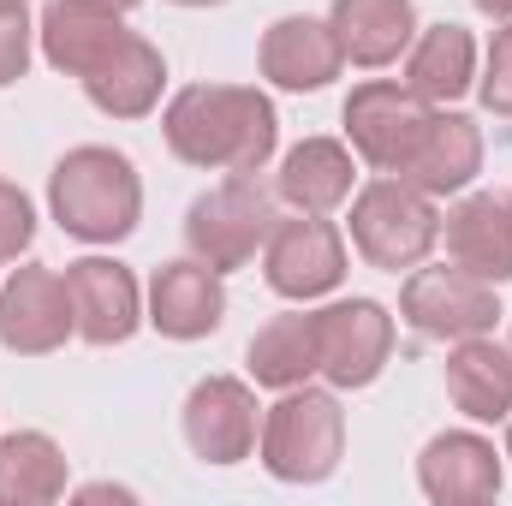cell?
Returning <instances> with one entry per match:
<instances>
[{
  "mask_svg": "<svg viewBox=\"0 0 512 506\" xmlns=\"http://www.w3.org/2000/svg\"><path fill=\"white\" fill-rule=\"evenodd\" d=\"M256 60H262V78L280 84V90H322L346 66V54L334 42V24H322V18H280V24H268Z\"/></svg>",
  "mask_w": 512,
  "mask_h": 506,
  "instance_id": "cell-15",
  "label": "cell"
},
{
  "mask_svg": "<svg viewBox=\"0 0 512 506\" xmlns=\"http://www.w3.org/2000/svg\"><path fill=\"white\" fill-rule=\"evenodd\" d=\"M352 179H358V161L346 143L334 137H304L286 161H280V203H292L298 215H334L346 197H352Z\"/></svg>",
  "mask_w": 512,
  "mask_h": 506,
  "instance_id": "cell-18",
  "label": "cell"
},
{
  "mask_svg": "<svg viewBox=\"0 0 512 506\" xmlns=\"http://www.w3.org/2000/svg\"><path fill=\"white\" fill-rule=\"evenodd\" d=\"M471 78H477V42H471V30L429 24L423 36H411V48H405V84L423 102H453V96L471 90Z\"/></svg>",
  "mask_w": 512,
  "mask_h": 506,
  "instance_id": "cell-21",
  "label": "cell"
},
{
  "mask_svg": "<svg viewBox=\"0 0 512 506\" xmlns=\"http://www.w3.org/2000/svg\"><path fill=\"white\" fill-rule=\"evenodd\" d=\"M256 441H262V465L280 483H322V477H334L340 447H346L340 399L316 393V387H286L280 405L262 417Z\"/></svg>",
  "mask_w": 512,
  "mask_h": 506,
  "instance_id": "cell-4",
  "label": "cell"
},
{
  "mask_svg": "<svg viewBox=\"0 0 512 506\" xmlns=\"http://www.w3.org/2000/svg\"><path fill=\"white\" fill-rule=\"evenodd\" d=\"M322 370V340H316V316H274L251 340V376L262 387H304Z\"/></svg>",
  "mask_w": 512,
  "mask_h": 506,
  "instance_id": "cell-25",
  "label": "cell"
},
{
  "mask_svg": "<svg viewBox=\"0 0 512 506\" xmlns=\"http://www.w3.org/2000/svg\"><path fill=\"white\" fill-rule=\"evenodd\" d=\"M477 6H483L489 18H512V0H477Z\"/></svg>",
  "mask_w": 512,
  "mask_h": 506,
  "instance_id": "cell-29",
  "label": "cell"
},
{
  "mask_svg": "<svg viewBox=\"0 0 512 506\" xmlns=\"http://www.w3.org/2000/svg\"><path fill=\"white\" fill-rule=\"evenodd\" d=\"M66 495V459L42 429L0 435V506H36Z\"/></svg>",
  "mask_w": 512,
  "mask_h": 506,
  "instance_id": "cell-24",
  "label": "cell"
},
{
  "mask_svg": "<svg viewBox=\"0 0 512 506\" xmlns=\"http://www.w3.org/2000/svg\"><path fill=\"white\" fill-rule=\"evenodd\" d=\"M417 483L423 495L441 506L459 501H495L501 489V459L483 435H435L417 459Z\"/></svg>",
  "mask_w": 512,
  "mask_h": 506,
  "instance_id": "cell-17",
  "label": "cell"
},
{
  "mask_svg": "<svg viewBox=\"0 0 512 506\" xmlns=\"http://www.w3.org/2000/svg\"><path fill=\"white\" fill-rule=\"evenodd\" d=\"M48 203H54V221L72 239H84V245H120L137 227V215H143V185H137L126 155H114L102 143H84V149H72L54 167Z\"/></svg>",
  "mask_w": 512,
  "mask_h": 506,
  "instance_id": "cell-2",
  "label": "cell"
},
{
  "mask_svg": "<svg viewBox=\"0 0 512 506\" xmlns=\"http://www.w3.org/2000/svg\"><path fill=\"white\" fill-rule=\"evenodd\" d=\"M483 108L512 120V18L495 30L489 42V72H483Z\"/></svg>",
  "mask_w": 512,
  "mask_h": 506,
  "instance_id": "cell-26",
  "label": "cell"
},
{
  "mask_svg": "<svg viewBox=\"0 0 512 506\" xmlns=\"http://www.w3.org/2000/svg\"><path fill=\"white\" fill-rule=\"evenodd\" d=\"M179 6H215V0H179Z\"/></svg>",
  "mask_w": 512,
  "mask_h": 506,
  "instance_id": "cell-32",
  "label": "cell"
},
{
  "mask_svg": "<svg viewBox=\"0 0 512 506\" xmlns=\"http://www.w3.org/2000/svg\"><path fill=\"white\" fill-rule=\"evenodd\" d=\"M24 66H30V24L18 6V12H0V84H18Z\"/></svg>",
  "mask_w": 512,
  "mask_h": 506,
  "instance_id": "cell-28",
  "label": "cell"
},
{
  "mask_svg": "<svg viewBox=\"0 0 512 506\" xmlns=\"http://www.w3.org/2000/svg\"><path fill=\"white\" fill-rule=\"evenodd\" d=\"M328 24H334V42L352 66H387L417 36L411 0H334Z\"/></svg>",
  "mask_w": 512,
  "mask_h": 506,
  "instance_id": "cell-19",
  "label": "cell"
},
{
  "mask_svg": "<svg viewBox=\"0 0 512 506\" xmlns=\"http://www.w3.org/2000/svg\"><path fill=\"white\" fill-rule=\"evenodd\" d=\"M66 334H78L72 298H66V274L36 268V262L18 268L0 286V346L24 352V358H42V352L66 346Z\"/></svg>",
  "mask_w": 512,
  "mask_h": 506,
  "instance_id": "cell-9",
  "label": "cell"
},
{
  "mask_svg": "<svg viewBox=\"0 0 512 506\" xmlns=\"http://www.w3.org/2000/svg\"><path fill=\"white\" fill-rule=\"evenodd\" d=\"M441 239H447L453 268H465L489 286L512 280V197H465L447 215Z\"/></svg>",
  "mask_w": 512,
  "mask_h": 506,
  "instance_id": "cell-16",
  "label": "cell"
},
{
  "mask_svg": "<svg viewBox=\"0 0 512 506\" xmlns=\"http://www.w3.org/2000/svg\"><path fill=\"white\" fill-rule=\"evenodd\" d=\"M167 149L203 173H262L274 155V102L245 84H191L161 114Z\"/></svg>",
  "mask_w": 512,
  "mask_h": 506,
  "instance_id": "cell-1",
  "label": "cell"
},
{
  "mask_svg": "<svg viewBox=\"0 0 512 506\" xmlns=\"http://www.w3.org/2000/svg\"><path fill=\"white\" fill-rule=\"evenodd\" d=\"M274 203H280V191H268L256 173H227V185L203 191V197L191 203V215H185L191 256H197V262H209L215 274L245 268V262L268 245L274 221H280V215H274Z\"/></svg>",
  "mask_w": 512,
  "mask_h": 506,
  "instance_id": "cell-5",
  "label": "cell"
},
{
  "mask_svg": "<svg viewBox=\"0 0 512 506\" xmlns=\"http://www.w3.org/2000/svg\"><path fill=\"white\" fill-rule=\"evenodd\" d=\"M316 340H322V376L334 387H370L393 352V316L376 298L328 304L316 310Z\"/></svg>",
  "mask_w": 512,
  "mask_h": 506,
  "instance_id": "cell-10",
  "label": "cell"
},
{
  "mask_svg": "<svg viewBox=\"0 0 512 506\" xmlns=\"http://www.w3.org/2000/svg\"><path fill=\"white\" fill-rule=\"evenodd\" d=\"M18 6H24V0H0V12H18Z\"/></svg>",
  "mask_w": 512,
  "mask_h": 506,
  "instance_id": "cell-31",
  "label": "cell"
},
{
  "mask_svg": "<svg viewBox=\"0 0 512 506\" xmlns=\"http://www.w3.org/2000/svg\"><path fill=\"white\" fill-rule=\"evenodd\" d=\"M352 245L370 268H417L423 256L441 245V215L429 203V191H417L411 179H370L352 197Z\"/></svg>",
  "mask_w": 512,
  "mask_h": 506,
  "instance_id": "cell-3",
  "label": "cell"
},
{
  "mask_svg": "<svg viewBox=\"0 0 512 506\" xmlns=\"http://www.w3.org/2000/svg\"><path fill=\"white\" fill-rule=\"evenodd\" d=\"M161 84H167L161 54H155L143 36H126V48H120L108 66H96V72L84 78V96H90L102 114H114V120H143V114L161 102Z\"/></svg>",
  "mask_w": 512,
  "mask_h": 506,
  "instance_id": "cell-22",
  "label": "cell"
},
{
  "mask_svg": "<svg viewBox=\"0 0 512 506\" xmlns=\"http://www.w3.org/2000/svg\"><path fill=\"white\" fill-rule=\"evenodd\" d=\"M262 274L280 298H322L346 280V239L328 215H298L274 221L262 245Z\"/></svg>",
  "mask_w": 512,
  "mask_h": 506,
  "instance_id": "cell-8",
  "label": "cell"
},
{
  "mask_svg": "<svg viewBox=\"0 0 512 506\" xmlns=\"http://www.w3.org/2000/svg\"><path fill=\"white\" fill-rule=\"evenodd\" d=\"M447 399L471 423H501V417H512V346H495L483 334L459 340V352L447 358Z\"/></svg>",
  "mask_w": 512,
  "mask_h": 506,
  "instance_id": "cell-20",
  "label": "cell"
},
{
  "mask_svg": "<svg viewBox=\"0 0 512 506\" xmlns=\"http://www.w3.org/2000/svg\"><path fill=\"white\" fill-rule=\"evenodd\" d=\"M477 167H483V137H477V126L465 114H435V126L423 137L417 161L399 179H411L429 197H447V191H465L477 179Z\"/></svg>",
  "mask_w": 512,
  "mask_h": 506,
  "instance_id": "cell-23",
  "label": "cell"
},
{
  "mask_svg": "<svg viewBox=\"0 0 512 506\" xmlns=\"http://www.w3.org/2000/svg\"><path fill=\"white\" fill-rule=\"evenodd\" d=\"M36 36H42V54H48V66H60L66 78H90L96 66H108L120 48H126V24H120V12L114 6H96V0H54L48 12H42V24H36Z\"/></svg>",
  "mask_w": 512,
  "mask_h": 506,
  "instance_id": "cell-13",
  "label": "cell"
},
{
  "mask_svg": "<svg viewBox=\"0 0 512 506\" xmlns=\"http://www.w3.org/2000/svg\"><path fill=\"white\" fill-rule=\"evenodd\" d=\"M399 316L429 340H471L495 328L501 304H495V286L465 268H411L399 292Z\"/></svg>",
  "mask_w": 512,
  "mask_h": 506,
  "instance_id": "cell-7",
  "label": "cell"
},
{
  "mask_svg": "<svg viewBox=\"0 0 512 506\" xmlns=\"http://www.w3.org/2000/svg\"><path fill=\"white\" fill-rule=\"evenodd\" d=\"M96 6H114V12H131V6H137V0H96Z\"/></svg>",
  "mask_w": 512,
  "mask_h": 506,
  "instance_id": "cell-30",
  "label": "cell"
},
{
  "mask_svg": "<svg viewBox=\"0 0 512 506\" xmlns=\"http://www.w3.org/2000/svg\"><path fill=\"white\" fill-rule=\"evenodd\" d=\"M435 126V108L411 90V84H393V78H370L352 90L346 102V137H352V155L370 161L376 173H405L423 149V137Z\"/></svg>",
  "mask_w": 512,
  "mask_h": 506,
  "instance_id": "cell-6",
  "label": "cell"
},
{
  "mask_svg": "<svg viewBox=\"0 0 512 506\" xmlns=\"http://www.w3.org/2000/svg\"><path fill=\"white\" fill-rule=\"evenodd\" d=\"M507 459H512V429H507Z\"/></svg>",
  "mask_w": 512,
  "mask_h": 506,
  "instance_id": "cell-33",
  "label": "cell"
},
{
  "mask_svg": "<svg viewBox=\"0 0 512 506\" xmlns=\"http://www.w3.org/2000/svg\"><path fill=\"white\" fill-rule=\"evenodd\" d=\"M66 298H72V322L90 346H126L143 322L137 310V280L126 262L114 256H84L66 262Z\"/></svg>",
  "mask_w": 512,
  "mask_h": 506,
  "instance_id": "cell-12",
  "label": "cell"
},
{
  "mask_svg": "<svg viewBox=\"0 0 512 506\" xmlns=\"http://www.w3.org/2000/svg\"><path fill=\"white\" fill-rule=\"evenodd\" d=\"M30 233H36V215H30V197L18 191V185H6L0 179V262H12V256L30 245Z\"/></svg>",
  "mask_w": 512,
  "mask_h": 506,
  "instance_id": "cell-27",
  "label": "cell"
},
{
  "mask_svg": "<svg viewBox=\"0 0 512 506\" xmlns=\"http://www.w3.org/2000/svg\"><path fill=\"white\" fill-rule=\"evenodd\" d=\"M256 435H262V417H256V399L245 381L209 376L191 387V399H185V441H191V453L203 465L251 459Z\"/></svg>",
  "mask_w": 512,
  "mask_h": 506,
  "instance_id": "cell-11",
  "label": "cell"
},
{
  "mask_svg": "<svg viewBox=\"0 0 512 506\" xmlns=\"http://www.w3.org/2000/svg\"><path fill=\"white\" fill-rule=\"evenodd\" d=\"M227 316V286L209 262H161L149 280V322L167 340H203Z\"/></svg>",
  "mask_w": 512,
  "mask_h": 506,
  "instance_id": "cell-14",
  "label": "cell"
}]
</instances>
